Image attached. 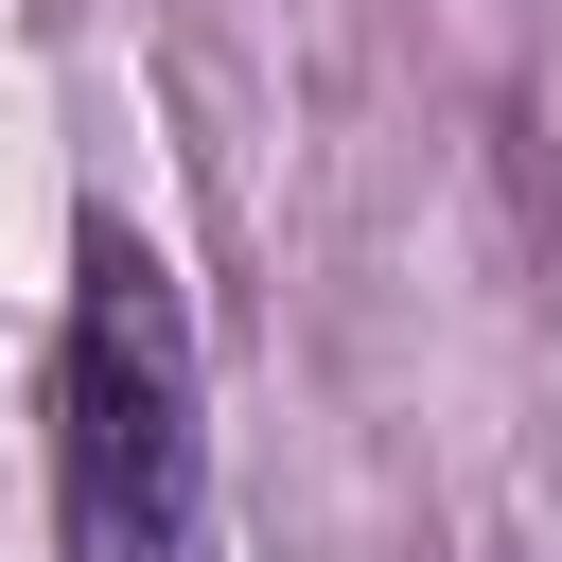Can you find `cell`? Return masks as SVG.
<instances>
[{
  "label": "cell",
  "instance_id": "cell-1",
  "mask_svg": "<svg viewBox=\"0 0 562 562\" xmlns=\"http://www.w3.org/2000/svg\"><path fill=\"white\" fill-rule=\"evenodd\" d=\"M53 544L70 562H211V369L176 263L88 211L53 334Z\"/></svg>",
  "mask_w": 562,
  "mask_h": 562
}]
</instances>
